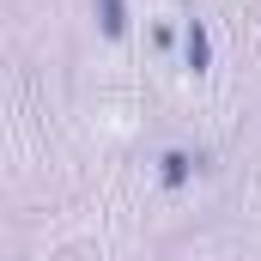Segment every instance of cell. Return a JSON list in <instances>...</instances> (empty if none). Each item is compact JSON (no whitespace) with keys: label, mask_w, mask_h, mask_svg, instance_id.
Returning <instances> with one entry per match:
<instances>
[{"label":"cell","mask_w":261,"mask_h":261,"mask_svg":"<svg viewBox=\"0 0 261 261\" xmlns=\"http://www.w3.org/2000/svg\"><path fill=\"white\" fill-rule=\"evenodd\" d=\"M182 176H189V158L170 152V158H164V182H182Z\"/></svg>","instance_id":"6da1fadb"},{"label":"cell","mask_w":261,"mask_h":261,"mask_svg":"<svg viewBox=\"0 0 261 261\" xmlns=\"http://www.w3.org/2000/svg\"><path fill=\"white\" fill-rule=\"evenodd\" d=\"M189 61H195V67L206 61V31H200V24H195V31H189Z\"/></svg>","instance_id":"7a4b0ae2"}]
</instances>
